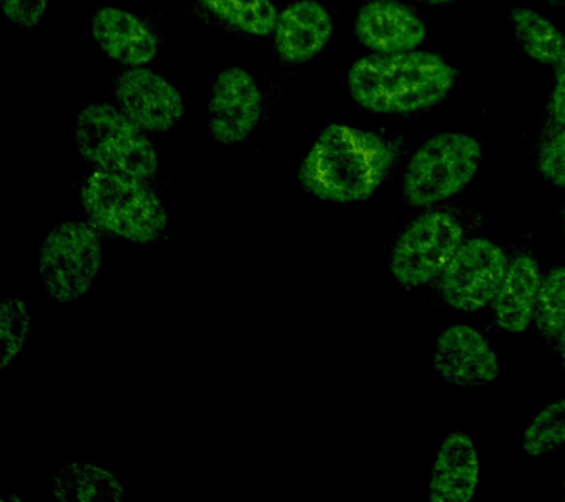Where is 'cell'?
Returning <instances> with one entry per match:
<instances>
[{
  "label": "cell",
  "instance_id": "6da1fadb",
  "mask_svg": "<svg viewBox=\"0 0 565 502\" xmlns=\"http://www.w3.org/2000/svg\"><path fill=\"white\" fill-rule=\"evenodd\" d=\"M399 149L373 131L330 125L300 164L298 180L308 195L334 204L373 196L395 169Z\"/></svg>",
  "mask_w": 565,
  "mask_h": 502
},
{
  "label": "cell",
  "instance_id": "7a4b0ae2",
  "mask_svg": "<svg viewBox=\"0 0 565 502\" xmlns=\"http://www.w3.org/2000/svg\"><path fill=\"white\" fill-rule=\"evenodd\" d=\"M455 85L452 67L431 52L373 54L349 70V94L374 114H414L436 107Z\"/></svg>",
  "mask_w": 565,
  "mask_h": 502
},
{
  "label": "cell",
  "instance_id": "3957f363",
  "mask_svg": "<svg viewBox=\"0 0 565 502\" xmlns=\"http://www.w3.org/2000/svg\"><path fill=\"white\" fill-rule=\"evenodd\" d=\"M79 201L87 222L104 236L152 245L167 235V209L143 180L96 169L84 179Z\"/></svg>",
  "mask_w": 565,
  "mask_h": 502
},
{
  "label": "cell",
  "instance_id": "277c9868",
  "mask_svg": "<svg viewBox=\"0 0 565 502\" xmlns=\"http://www.w3.org/2000/svg\"><path fill=\"white\" fill-rule=\"evenodd\" d=\"M75 147L97 170L149 182L159 171L157 149L148 133L114 105L93 103L75 122Z\"/></svg>",
  "mask_w": 565,
  "mask_h": 502
},
{
  "label": "cell",
  "instance_id": "5b68a950",
  "mask_svg": "<svg viewBox=\"0 0 565 502\" xmlns=\"http://www.w3.org/2000/svg\"><path fill=\"white\" fill-rule=\"evenodd\" d=\"M471 220L462 211L428 209L397 236L388 268L405 289L435 284L459 246L470 237Z\"/></svg>",
  "mask_w": 565,
  "mask_h": 502
},
{
  "label": "cell",
  "instance_id": "8992f818",
  "mask_svg": "<svg viewBox=\"0 0 565 502\" xmlns=\"http://www.w3.org/2000/svg\"><path fill=\"white\" fill-rule=\"evenodd\" d=\"M483 149L466 133L433 136L411 157L402 192L415 209H430L458 195L479 171Z\"/></svg>",
  "mask_w": 565,
  "mask_h": 502
},
{
  "label": "cell",
  "instance_id": "52a82bcc",
  "mask_svg": "<svg viewBox=\"0 0 565 502\" xmlns=\"http://www.w3.org/2000/svg\"><path fill=\"white\" fill-rule=\"evenodd\" d=\"M102 261V233L88 222H64L40 245L39 275L49 297L71 306L95 288Z\"/></svg>",
  "mask_w": 565,
  "mask_h": 502
},
{
  "label": "cell",
  "instance_id": "ba28073f",
  "mask_svg": "<svg viewBox=\"0 0 565 502\" xmlns=\"http://www.w3.org/2000/svg\"><path fill=\"white\" fill-rule=\"evenodd\" d=\"M510 258L486 237L470 236L437 277L436 295L452 310L476 312L492 306Z\"/></svg>",
  "mask_w": 565,
  "mask_h": 502
},
{
  "label": "cell",
  "instance_id": "9c48e42d",
  "mask_svg": "<svg viewBox=\"0 0 565 502\" xmlns=\"http://www.w3.org/2000/svg\"><path fill=\"white\" fill-rule=\"evenodd\" d=\"M117 107L150 135H166L185 114L183 96L170 81L153 70H124L113 83Z\"/></svg>",
  "mask_w": 565,
  "mask_h": 502
},
{
  "label": "cell",
  "instance_id": "30bf717a",
  "mask_svg": "<svg viewBox=\"0 0 565 502\" xmlns=\"http://www.w3.org/2000/svg\"><path fill=\"white\" fill-rule=\"evenodd\" d=\"M263 92L256 78L242 67H228L216 76L207 104V130L215 142L237 145L249 138L263 117Z\"/></svg>",
  "mask_w": 565,
  "mask_h": 502
},
{
  "label": "cell",
  "instance_id": "8fae6325",
  "mask_svg": "<svg viewBox=\"0 0 565 502\" xmlns=\"http://www.w3.org/2000/svg\"><path fill=\"white\" fill-rule=\"evenodd\" d=\"M433 369L458 387H483L501 376V363L481 330L467 323L445 329L436 339Z\"/></svg>",
  "mask_w": 565,
  "mask_h": 502
},
{
  "label": "cell",
  "instance_id": "7c38bea8",
  "mask_svg": "<svg viewBox=\"0 0 565 502\" xmlns=\"http://www.w3.org/2000/svg\"><path fill=\"white\" fill-rule=\"evenodd\" d=\"M355 36L374 54L414 51L427 38L426 24L396 0H371L358 11Z\"/></svg>",
  "mask_w": 565,
  "mask_h": 502
},
{
  "label": "cell",
  "instance_id": "4fadbf2b",
  "mask_svg": "<svg viewBox=\"0 0 565 502\" xmlns=\"http://www.w3.org/2000/svg\"><path fill=\"white\" fill-rule=\"evenodd\" d=\"M90 33L102 54L124 67H143L157 58V34L130 11L115 7L100 8L93 15Z\"/></svg>",
  "mask_w": 565,
  "mask_h": 502
},
{
  "label": "cell",
  "instance_id": "5bb4252c",
  "mask_svg": "<svg viewBox=\"0 0 565 502\" xmlns=\"http://www.w3.org/2000/svg\"><path fill=\"white\" fill-rule=\"evenodd\" d=\"M333 32V20L324 6L317 0H299L278 14L274 50L287 64H305L321 54Z\"/></svg>",
  "mask_w": 565,
  "mask_h": 502
},
{
  "label": "cell",
  "instance_id": "9a60e30c",
  "mask_svg": "<svg viewBox=\"0 0 565 502\" xmlns=\"http://www.w3.org/2000/svg\"><path fill=\"white\" fill-rule=\"evenodd\" d=\"M479 480L480 460L475 440L466 431H452L437 449L428 482V501H471Z\"/></svg>",
  "mask_w": 565,
  "mask_h": 502
},
{
  "label": "cell",
  "instance_id": "2e32d148",
  "mask_svg": "<svg viewBox=\"0 0 565 502\" xmlns=\"http://www.w3.org/2000/svg\"><path fill=\"white\" fill-rule=\"evenodd\" d=\"M543 273L532 254L515 255L508 264L497 297L493 320L503 332L520 334L533 324Z\"/></svg>",
  "mask_w": 565,
  "mask_h": 502
},
{
  "label": "cell",
  "instance_id": "e0dca14e",
  "mask_svg": "<svg viewBox=\"0 0 565 502\" xmlns=\"http://www.w3.org/2000/svg\"><path fill=\"white\" fill-rule=\"evenodd\" d=\"M53 495L62 502L122 501L126 496L117 476L92 461L62 466L53 479Z\"/></svg>",
  "mask_w": 565,
  "mask_h": 502
},
{
  "label": "cell",
  "instance_id": "ac0fdd59",
  "mask_svg": "<svg viewBox=\"0 0 565 502\" xmlns=\"http://www.w3.org/2000/svg\"><path fill=\"white\" fill-rule=\"evenodd\" d=\"M516 41L534 63L555 65L565 55V36L554 23L537 11L519 8L510 17Z\"/></svg>",
  "mask_w": 565,
  "mask_h": 502
},
{
  "label": "cell",
  "instance_id": "d6986e66",
  "mask_svg": "<svg viewBox=\"0 0 565 502\" xmlns=\"http://www.w3.org/2000/svg\"><path fill=\"white\" fill-rule=\"evenodd\" d=\"M221 23L249 36H269L278 12L271 0H198Z\"/></svg>",
  "mask_w": 565,
  "mask_h": 502
},
{
  "label": "cell",
  "instance_id": "ffe728a7",
  "mask_svg": "<svg viewBox=\"0 0 565 502\" xmlns=\"http://www.w3.org/2000/svg\"><path fill=\"white\" fill-rule=\"evenodd\" d=\"M533 324L555 346L565 328V264H556L543 273Z\"/></svg>",
  "mask_w": 565,
  "mask_h": 502
},
{
  "label": "cell",
  "instance_id": "44dd1931",
  "mask_svg": "<svg viewBox=\"0 0 565 502\" xmlns=\"http://www.w3.org/2000/svg\"><path fill=\"white\" fill-rule=\"evenodd\" d=\"M565 445V396L552 400L533 417L521 436V452L530 458L547 456Z\"/></svg>",
  "mask_w": 565,
  "mask_h": 502
},
{
  "label": "cell",
  "instance_id": "7402d4cb",
  "mask_svg": "<svg viewBox=\"0 0 565 502\" xmlns=\"http://www.w3.org/2000/svg\"><path fill=\"white\" fill-rule=\"evenodd\" d=\"M30 330L29 303L21 298L3 299L0 306V372L7 373L22 354Z\"/></svg>",
  "mask_w": 565,
  "mask_h": 502
},
{
  "label": "cell",
  "instance_id": "603a6c76",
  "mask_svg": "<svg viewBox=\"0 0 565 502\" xmlns=\"http://www.w3.org/2000/svg\"><path fill=\"white\" fill-rule=\"evenodd\" d=\"M536 167L546 182L565 189V127H558L543 140L537 151Z\"/></svg>",
  "mask_w": 565,
  "mask_h": 502
},
{
  "label": "cell",
  "instance_id": "cb8c5ba5",
  "mask_svg": "<svg viewBox=\"0 0 565 502\" xmlns=\"http://www.w3.org/2000/svg\"><path fill=\"white\" fill-rule=\"evenodd\" d=\"M49 0H0L4 19L17 28L31 30L42 23Z\"/></svg>",
  "mask_w": 565,
  "mask_h": 502
},
{
  "label": "cell",
  "instance_id": "d4e9b609",
  "mask_svg": "<svg viewBox=\"0 0 565 502\" xmlns=\"http://www.w3.org/2000/svg\"><path fill=\"white\" fill-rule=\"evenodd\" d=\"M550 116L558 127H565V55L556 64L554 89L550 98Z\"/></svg>",
  "mask_w": 565,
  "mask_h": 502
},
{
  "label": "cell",
  "instance_id": "484cf974",
  "mask_svg": "<svg viewBox=\"0 0 565 502\" xmlns=\"http://www.w3.org/2000/svg\"><path fill=\"white\" fill-rule=\"evenodd\" d=\"M554 348L556 352H558L561 365H563V369L565 370V328L563 330V333H561L558 341H556Z\"/></svg>",
  "mask_w": 565,
  "mask_h": 502
},
{
  "label": "cell",
  "instance_id": "4316f807",
  "mask_svg": "<svg viewBox=\"0 0 565 502\" xmlns=\"http://www.w3.org/2000/svg\"><path fill=\"white\" fill-rule=\"evenodd\" d=\"M417 2L428 7H441L449 6V3L455 2V0H417Z\"/></svg>",
  "mask_w": 565,
  "mask_h": 502
},
{
  "label": "cell",
  "instance_id": "83f0119b",
  "mask_svg": "<svg viewBox=\"0 0 565 502\" xmlns=\"http://www.w3.org/2000/svg\"><path fill=\"white\" fill-rule=\"evenodd\" d=\"M563 220H564V249H565V205L563 211Z\"/></svg>",
  "mask_w": 565,
  "mask_h": 502
},
{
  "label": "cell",
  "instance_id": "f1b7e54d",
  "mask_svg": "<svg viewBox=\"0 0 565 502\" xmlns=\"http://www.w3.org/2000/svg\"><path fill=\"white\" fill-rule=\"evenodd\" d=\"M563 487L565 489V476H564V479H563Z\"/></svg>",
  "mask_w": 565,
  "mask_h": 502
}]
</instances>
